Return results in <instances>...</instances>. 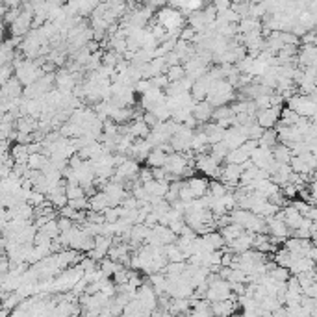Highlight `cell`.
Returning <instances> with one entry per match:
<instances>
[{"mask_svg": "<svg viewBox=\"0 0 317 317\" xmlns=\"http://www.w3.org/2000/svg\"><path fill=\"white\" fill-rule=\"evenodd\" d=\"M273 160H277L279 163H290L292 162V152H290V147H286L282 143H277L271 149Z\"/></svg>", "mask_w": 317, "mask_h": 317, "instance_id": "8", "label": "cell"}, {"mask_svg": "<svg viewBox=\"0 0 317 317\" xmlns=\"http://www.w3.org/2000/svg\"><path fill=\"white\" fill-rule=\"evenodd\" d=\"M186 160H184V156L182 154H171V156H167V160H165V165H163V169L167 171V175H173V176H178L180 178V175H182V171L186 169ZM182 180V178H180Z\"/></svg>", "mask_w": 317, "mask_h": 317, "instance_id": "5", "label": "cell"}, {"mask_svg": "<svg viewBox=\"0 0 317 317\" xmlns=\"http://www.w3.org/2000/svg\"><path fill=\"white\" fill-rule=\"evenodd\" d=\"M165 76H167L169 82H178V80H182V78L186 76V72H184L182 65H175V67H167Z\"/></svg>", "mask_w": 317, "mask_h": 317, "instance_id": "19", "label": "cell"}, {"mask_svg": "<svg viewBox=\"0 0 317 317\" xmlns=\"http://www.w3.org/2000/svg\"><path fill=\"white\" fill-rule=\"evenodd\" d=\"M277 143H279V137H277V132H275V128L266 130V132L262 134V137L258 139V147H264V149H273Z\"/></svg>", "mask_w": 317, "mask_h": 317, "instance_id": "13", "label": "cell"}, {"mask_svg": "<svg viewBox=\"0 0 317 317\" xmlns=\"http://www.w3.org/2000/svg\"><path fill=\"white\" fill-rule=\"evenodd\" d=\"M249 160V154L247 152H243L241 149H234L230 150L227 154V158H225V163H232V165H241L243 162H247Z\"/></svg>", "mask_w": 317, "mask_h": 317, "instance_id": "18", "label": "cell"}, {"mask_svg": "<svg viewBox=\"0 0 317 317\" xmlns=\"http://www.w3.org/2000/svg\"><path fill=\"white\" fill-rule=\"evenodd\" d=\"M299 43H303V46L305 45H316V30H308L303 37L299 39Z\"/></svg>", "mask_w": 317, "mask_h": 317, "instance_id": "27", "label": "cell"}, {"mask_svg": "<svg viewBox=\"0 0 317 317\" xmlns=\"http://www.w3.org/2000/svg\"><path fill=\"white\" fill-rule=\"evenodd\" d=\"M212 111L214 108L206 102V100H202V102H195L193 108H191V117H193L195 121L201 124H206L210 123V119H212Z\"/></svg>", "mask_w": 317, "mask_h": 317, "instance_id": "4", "label": "cell"}, {"mask_svg": "<svg viewBox=\"0 0 317 317\" xmlns=\"http://www.w3.org/2000/svg\"><path fill=\"white\" fill-rule=\"evenodd\" d=\"M195 35H197V32H195L193 28H189V26H184V28L180 30V35H178V39H180V41H184V43H193Z\"/></svg>", "mask_w": 317, "mask_h": 317, "instance_id": "22", "label": "cell"}, {"mask_svg": "<svg viewBox=\"0 0 317 317\" xmlns=\"http://www.w3.org/2000/svg\"><path fill=\"white\" fill-rule=\"evenodd\" d=\"M230 152L228 150V147L225 145V143H215V145H210V156L214 158V160H217V162H225V158H227V154Z\"/></svg>", "mask_w": 317, "mask_h": 317, "instance_id": "16", "label": "cell"}, {"mask_svg": "<svg viewBox=\"0 0 317 317\" xmlns=\"http://www.w3.org/2000/svg\"><path fill=\"white\" fill-rule=\"evenodd\" d=\"M282 108H267V110H262L256 113V124L264 130H273L279 123V117Z\"/></svg>", "mask_w": 317, "mask_h": 317, "instance_id": "2", "label": "cell"}, {"mask_svg": "<svg viewBox=\"0 0 317 317\" xmlns=\"http://www.w3.org/2000/svg\"><path fill=\"white\" fill-rule=\"evenodd\" d=\"M292 256H290V253L286 251V249H277V253H275V256H273V264L279 267H284V269H290V266H292Z\"/></svg>", "mask_w": 317, "mask_h": 317, "instance_id": "11", "label": "cell"}, {"mask_svg": "<svg viewBox=\"0 0 317 317\" xmlns=\"http://www.w3.org/2000/svg\"><path fill=\"white\" fill-rule=\"evenodd\" d=\"M65 197H67V201H74V199L85 197V193L80 186H67V188H65Z\"/></svg>", "mask_w": 317, "mask_h": 317, "instance_id": "21", "label": "cell"}, {"mask_svg": "<svg viewBox=\"0 0 317 317\" xmlns=\"http://www.w3.org/2000/svg\"><path fill=\"white\" fill-rule=\"evenodd\" d=\"M201 238H202V241L212 249V251H221L223 247H227L219 232H210V234H206V236H201Z\"/></svg>", "mask_w": 317, "mask_h": 317, "instance_id": "10", "label": "cell"}, {"mask_svg": "<svg viewBox=\"0 0 317 317\" xmlns=\"http://www.w3.org/2000/svg\"><path fill=\"white\" fill-rule=\"evenodd\" d=\"M165 160H167V156L163 154L162 150L152 149V150L149 152V156H147V160H145V163H147V167H149V169L163 167V165H165Z\"/></svg>", "mask_w": 317, "mask_h": 317, "instance_id": "9", "label": "cell"}, {"mask_svg": "<svg viewBox=\"0 0 317 317\" xmlns=\"http://www.w3.org/2000/svg\"><path fill=\"white\" fill-rule=\"evenodd\" d=\"M228 117H232V111L228 106H219V108H214L212 111V123H217V121H223V119H228Z\"/></svg>", "mask_w": 317, "mask_h": 317, "instance_id": "20", "label": "cell"}, {"mask_svg": "<svg viewBox=\"0 0 317 317\" xmlns=\"http://www.w3.org/2000/svg\"><path fill=\"white\" fill-rule=\"evenodd\" d=\"M217 232L221 234V238H223V241H225V245H228V243H232L234 240H238V238H240L241 234H243V228L230 223V225H227V227L217 230Z\"/></svg>", "mask_w": 317, "mask_h": 317, "instance_id": "7", "label": "cell"}, {"mask_svg": "<svg viewBox=\"0 0 317 317\" xmlns=\"http://www.w3.org/2000/svg\"><path fill=\"white\" fill-rule=\"evenodd\" d=\"M266 130L260 128L258 124H253V126H249L247 128V139H253V141H258L260 137H262V134H264Z\"/></svg>", "mask_w": 317, "mask_h": 317, "instance_id": "23", "label": "cell"}, {"mask_svg": "<svg viewBox=\"0 0 317 317\" xmlns=\"http://www.w3.org/2000/svg\"><path fill=\"white\" fill-rule=\"evenodd\" d=\"M228 193V189L221 184L219 180H212L208 182V195L212 197V199H223L225 195Z\"/></svg>", "mask_w": 317, "mask_h": 317, "instance_id": "17", "label": "cell"}, {"mask_svg": "<svg viewBox=\"0 0 317 317\" xmlns=\"http://www.w3.org/2000/svg\"><path fill=\"white\" fill-rule=\"evenodd\" d=\"M158 217H160V215L156 214V212H150V214L145 217V223H143V225L150 230V228H154L156 225H158Z\"/></svg>", "mask_w": 317, "mask_h": 317, "instance_id": "28", "label": "cell"}, {"mask_svg": "<svg viewBox=\"0 0 317 317\" xmlns=\"http://www.w3.org/2000/svg\"><path fill=\"white\" fill-rule=\"evenodd\" d=\"M141 121H143L145 124H147V126H149L150 130L156 128V126H158V123H160V121L156 119V115L152 113V111H145V113L141 115Z\"/></svg>", "mask_w": 317, "mask_h": 317, "instance_id": "24", "label": "cell"}, {"mask_svg": "<svg viewBox=\"0 0 317 317\" xmlns=\"http://www.w3.org/2000/svg\"><path fill=\"white\" fill-rule=\"evenodd\" d=\"M240 308L238 301H219V303H210V314L212 317H232L234 312Z\"/></svg>", "mask_w": 317, "mask_h": 317, "instance_id": "3", "label": "cell"}, {"mask_svg": "<svg viewBox=\"0 0 317 317\" xmlns=\"http://www.w3.org/2000/svg\"><path fill=\"white\" fill-rule=\"evenodd\" d=\"M299 121V115L295 113V111L288 110V108H282V111H280V117H279V123L280 126H295Z\"/></svg>", "mask_w": 317, "mask_h": 317, "instance_id": "14", "label": "cell"}, {"mask_svg": "<svg viewBox=\"0 0 317 317\" xmlns=\"http://www.w3.org/2000/svg\"><path fill=\"white\" fill-rule=\"evenodd\" d=\"M56 225H58V230L59 234L61 232H69L72 227H74V221L71 219H63V217H59V219H56Z\"/></svg>", "mask_w": 317, "mask_h": 317, "instance_id": "26", "label": "cell"}, {"mask_svg": "<svg viewBox=\"0 0 317 317\" xmlns=\"http://www.w3.org/2000/svg\"><path fill=\"white\" fill-rule=\"evenodd\" d=\"M150 175H152V180H156V182H167V171L163 167L150 169Z\"/></svg>", "mask_w": 317, "mask_h": 317, "instance_id": "25", "label": "cell"}, {"mask_svg": "<svg viewBox=\"0 0 317 317\" xmlns=\"http://www.w3.org/2000/svg\"><path fill=\"white\" fill-rule=\"evenodd\" d=\"M48 162H50V160L45 158L41 152H39V154H32V156H28V169H30V171H43Z\"/></svg>", "mask_w": 317, "mask_h": 317, "instance_id": "15", "label": "cell"}, {"mask_svg": "<svg viewBox=\"0 0 317 317\" xmlns=\"http://www.w3.org/2000/svg\"><path fill=\"white\" fill-rule=\"evenodd\" d=\"M186 184H188V188H189V191H191V195H193V199H202V197L208 193V180L204 176L195 175L193 178L186 180Z\"/></svg>", "mask_w": 317, "mask_h": 317, "instance_id": "6", "label": "cell"}, {"mask_svg": "<svg viewBox=\"0 0 317 317\" xmlns=\"http://www.w3.org/2000/svg\"><path fill=\"white\" fill-rule=\"evenodd\" d=\"M288 110L295 111L299 117H305V119H314L316 115V95H293L288 100Z\"/></svg>", "mask_w": 317, "mask_h": 317, "instance_id": "1", "label": "cell"}, {"mask_svg": "<svg viewBox=\"0 0 317 317\" xmlns=\"http://www.w3.org/2000/svg\"><path fill=\"white\" fill-rule=\"evenodd\" d=\"M267 275H269V279L275 280L277 284H284L286 280H288L290 277H292L288 269H284V267H279V266H275V264H273V267L269 269V273H267Z\"/></svg>", "mask_w": 317, "mask_h": 317, "instance_id": "12", "label": "cell"}]
</instances>
